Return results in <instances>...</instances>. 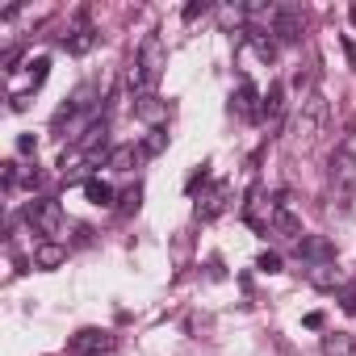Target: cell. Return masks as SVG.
Here are the masks:
<instances>
[{"instance_id": "cell-1", "label": "cell", "mask_w": 356, "mask_h": 356, "mask_svg": "<svg viewBox=\"0 0 356 356\" xmlns=\"http://www.w3.org/2000/svg\"><path fill=\"white\" fill-rule=\"evenodd\" d=\"M323 126H327V97H323V92L302 97V105H298V113H293V122H289V138H293L298 147H310V143H318Z\"/></svg>"}, {"instance_id": "cell-2", "label": "cell", "mask_w": 356, "mask_h": 356, "mask_svg": "<svg viewBox=\"0 0 356 356\" xmlns=\"http://www.w3.org/2000/svg\"><path fill=\"white\" fill-rule=\"evenodd\" d=\"M134 63H138V72H143V80H147V92H155V84H159V76H163V67H168L163 38H159V34H147V38L138 42Z\"/></svg>"}, {"instance_id": "cell-3", "label": "cell", "mask_w": 356, "mask_h": 356, "mask_svg": "<svg viewBox=\"0 0 356 356\" xmlns=\"http://www.w3.org/2000/svg\"><path fill=\"white\" fill-rule=\"evenodd\" d=\"M26 222H30L42 239H55V235L63 231V206H59L55 197H34V202L26 206Z\"/></svg>"}, {"instance_id": "cell-4", "label": "cell", "mask_w": 356, "mask_h": 356, "mask_svg": "<svg viewBox=\"0 0 356 356\" xmlns=\"http://www.w3.org/2000/svg\"><path fill=\"white\" fill-rule=\"evenodd\" d=\"M331 185H335V197L339 202H352L356 197V151L348 143L331 155Z\"/></svg>"}, {"instance_id": "cell-5", "label": "cell", "mask_w": 356, "mask_h": 356, "mask_svg": "<svg viewBox=\"0 0 356 356\" xmlns=\"http://www.w3.org/2000/svg\"><path fill=\"white\" fill-rule=\"evenodd\" d=\"M113 343H118V339H113L109 331H101V327H84V331L72 339V352H76V356H109Z\"/></svg>"}, {"instance_id": "cell-6", "label": "cell", "mask_w": 356, "mask_h": 356, "mask_svg": "<svg viewBox=\"0 0 356 356\" xmlns=\"http://www.w3.org/2000/svg\"><path fill=\"white\" fill-rule=\"evenodd\" d=\"M273 214H277V202H264V193H260V189H252V197H248V210H243L248 227L268 235V231H273Z\"/></svg>"}, {"instance_id": "cell-7", "label": "cell", "mask_w": 356, "mask_h": 356, "mask_svg": "<svg viewBox=\"0 0 356 356\" xmlns=\"http://www.w3.org/2000/svg\"><path fill=\"white\" fill-rule=\"evenodd\" d=\"M298 256L310 264H335V243L327 235H302L298 239Z\"/></svg>"}, {"instance_id": "cell-8", "label": "cell", "mask_w": 356, "mask_h": 356, "mask_svg": "<svg viewBox=\"0 0 356 356\" xmlns=\"http://www.w3.org/2000/svg\"><path fill=\"white\" fill-rule=\"evenodd\" d=\"M63 264H67V248H63L59 239H42V243H34V268L55 273V268H63Z\"/></svg>"}, {"instance_id": "cell-9", "label": "cell", "mask_w": 356, "mask_h": 356, "mask_svg": "<svg viewBox=\"0 0 356 356\" xmlns=\"http://www.w3.org/2000/svg\"><path fill=\"white\" fill-rule=\"evenodd\" d=\"M260 105H264V97L256 92V84H252L248 76H239V97H235V113H239V118H248V122H256V118H264V113H260Z\"/></svg>"}, {"instance_id": "cell-10", "label": "cell", "mask_w": 356, "mask_h": 356, "mask_svg": "<svg viewBox=\"0 0 356 356\" xmlns=\"http://www.w3.org/2000/svg\"><path fill=\"white\" fill-rule=\"evenodd\" d=\"M134 118H138V122H147L151 130H159V126L168 122V101H159L155 92H147V97H138V101H134Z\"/></svg>"}, {"instance_id": "cell-11", "label": "cell", "mask_w": 356, "mask_h": 356, "mask_svg": "<svg viewBox=\"0 0 356 356\" xmlns=\"http://www.w3.org/2000/svg\"><path fill=\"white\" fill-rule=\"evenodd\" d=\"M143 159H147V151H143V147H134V143H122V147H109V159H105V168H109V172H134Z\"/></svg>"}, {"instance_id": "cell-12", "label": "cell", "mask_w": 356, "mask_h": 356, "mask_svg": "<svg viewBox=\"0 0 356 356\" xmlns=\"http://www.w3.org/2000/svg\"><path fill=\"white\" fill-rule=\"evenodd\" d=\"M227 206H231V185H227V181H218V185L210 189V197H202V206H197V218H202V222H210V218H218Z\"/></svg>"}, {"instance_id": "cell-13", "label": "cell", "mask_w": 356, "mask_h": 356, "mask_svg": "<svg viewBox=\"0 0 356 356\" xmlns=\"http://www.w3.org/2000/svg\"><path fill=\"white\" fill-rule=\"evenodd\" d=\"M268 235H281V239H293V243H298V239L306 235V231H302V222H298V218L289 214L285 197H277V214H273V231H268Z\"/></svg>"}, {"instance_id": "cell-14", "label": "cell", "mask_w": 356, "mask_h": 356, "mask_svg": "<svg viewBox=\"0 0 356 356\" xmlns=\"http://www.w3.org/2000/svg\"><path fill=\"white\" fill-rule=\"evenodd\" d=\"M63 47H67L72 55H88V51L97 47V30H92L88 22H80V26H76V30H72V34L63 38Z\"/></svg>"}, {"instance_id": "cell-15", "label": "cell", "mask_w": 356, "mask_h": 356, "mask_svg": "<svg viewBox=\"0 0 356 356\" xmlns=\"http://www.w3.org/2000/svg\"><path fill=\"white\" fill-rule=\"evenodd\" d=\"M306 277H310L314 289H339V285H343V273H339L335 264H310Z\"/></svg>"}, {"instance_id": "cell-16", "label": "cell", "mask_w": 356, "mask_h": 356, "mask_svg": "<svg viewBox=\"0 0 356 356\" xmlns=\"http://www.w3.org/2000/svg\"><path fill=\"white\" fill-rule=\"evenodd\" d=\"M323 356H356V339L348 331H327L323 335Z\"/></svg>"}, {"instance_id": "cell-17", "label": "cell", "mask_w": 356, "mask_h": 356, "mask_svg": "<svg viewBox=\"0 0 356 356\" xmlns=\"http://www.w3.org/2000/svg\"><path fill=\"white\" fill-rule=\"evenodd\" d=\"M243 34L252 38V47H256V55H260V59H268V63L277 59V38H273L268 30H256V26H252V30H243Z\"/></svg>"}, {"instance_id": "cell-18", "label": "cell", "mask_w": 356, "mask_h": 356, "mask_svg": "<svg viewBox=\"0 0 356 356\" xmlns=\"http://www.w3.org/2000/svg\"><path fill=\"white\" fill-rule=\"evenodd\" d=\"M84 197H88L92 206H113V189H109L105 181H97V176H92V181H84Z\"/></svg>"}, {"instance_id": "cell-19", "label": "cell", "mask_w": 356, "mask_h": 356, "mask_svg": "<svg viewBox=\"0 0 356 356\" xmlns=\"http://www.w3.org/2000/svg\"><path fill=\"white\" fill-rule=\"evenodd\" d=\"M218 22H222V30L243 26V22H248V5H222V9H218Z\"/></svg>"}, {"instance_id": "cell-20", "label": "cell", "mask_w": 356, "mask_h": 356, "mask_svg": "<svg viewBox=\"0 0 356 356\" xmlns=\"http://www.w3.org/2000/svg\"><path fill=\"white\" fill-rule=\"evenodd\" d=\"M281 97H285V88H281V84H273V88H268V97H264V105H260V113H264L268 122H273V118H281Z\"/></svg>"}, {"instance_id": "cell-21", "label": "cell", "mask_w": 356, "mask_h": 356, "mask_svg": "<svg viewBox=\"0 0 356 356\" xmlns=\"http://www.w3.org/2000/svg\"><path fill=\"white\" fill-rule=\"evenodd\" d=\"M138 147H143L147 155H159V151L168 147V130H163V126H159V130H147V138H143Z\"/></svg>"}, {"instance_id": "cell-22", "label": "cell", "mask_w": 356, "mask_h": 356, "mask_svg": "<svg viewBox=\"0 0 356 356\" xmlns=\"http://www.w3.org/2000/svg\"><path fill=\"white\" fill-rule=\"evenodd\" d=\"M256 268H260V273H281V256H277V252H260V256H256Z\"/></svg>"}, {"instance_id": "cell-23", "label": "cell", "mask_w": 356, "mask_h": 356, "mask_svg": "<svg viewBox=\"0 0 356 356\" xmlns=\"http://www.w3.org/2000/svg\"><path fill=\"white\" fill-rule=\"evenodd\" d=\"M206 13H210L206 0H193V5H185V13H181V17H185V22H197V17H206Z\"/></svg>"}, {"instance_id": "cell-24", "label": "cell", "mask_w": 356, "mask_h": 356, "mask_svg": "<svg viewBox=\"0 0 356 356\" xmlns=\"http://www.w3.org/2000/svg\"><path fill=\"white\" fill-rule=\"evenodd\" d=\"M122 214H130V210H138V189H130V193H122V206H118Z\"/></svg>"}, {"instance_id": "cell-25", "label": "cell", "mask_w": 356, "mask_h": 356, "mask_svg": "<svg viewBox=\"0 0 356 356\" xmlns=\"http://www.w3.org/2000/svg\"><path fill=\"white\" fill-rule=\"evenodd\" d=\"M339 306H343L348 314H356V285H348V289H343V302H339Z\"/></svg>"}, {"instance_id": "cell-26", "label": "cell", "mask_w": 356, "mask_h": 356, "mask_svg": "<svg viewBox=\"0 0 356 356\" xmlns=\"http://www.w3.org/2000/svg\"><path fill=\"white\" fill-rule=\"evenodd\" d=\"M302 323H306V327H310V331H323V323H327V318H323V314H318V310H310V314H306V318H302Z\"/></svg>"}, {"instance_id": "cell-27", "label": "cell", "mask_w": 356, "mask_h": 356, "mask_svg": "<svg viewBox=\"0 0 356 356\" xmlns=\"http://www.w3.org/2000/svg\"><path fill=\"white\" fill-rule=\"evenodd\" d=\"M34 147H38V143H34V134H22V138H17V151H22V155H30Z\"/></svg>"}]
</instances>
